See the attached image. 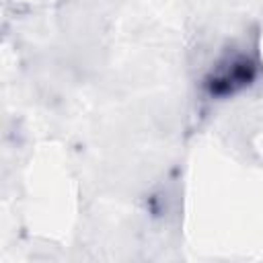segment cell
I'll return each instance as SVG.
<instances>
[{"instance_id": "1", "label": "cell", "mask_w": 263, "mask_h": 263, "mask_svg": "<svg viewBox=\"0 0 263 263\" xmlns=\"http://www.w3.org/2000/svg\"><path fill=\"white\" fill-rule=\"evenodd\" d=\"M257 78V62L242 51L224 55L205 76L203 88L210 97L222 99L240 92Z\"/></svg>"}]
</instances>
